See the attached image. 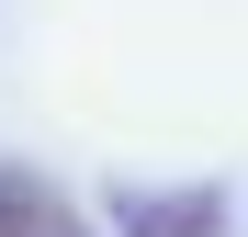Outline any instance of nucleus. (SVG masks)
<instances>
[{"label":"nucleus","instance_id":"nucleus-1","mask_svg":"<svg viewBox=\"0 0 248 237\" xmlns=\"http://www.w3.org/2000/svg\"><path fill=\"white\" fill-rule=\"evenodd\" d=\"M0 237H91V226H79V204H68L57 181L0 170Z\"/></svg>","mask_w":248,"mask_h":237},{"label":"nucleus","instance_id":"nucleus-2","mask_svg":"<svg viewBox=\"0 0 248 237\" xmlns=\"http://www.w3.org/2000/svg\"><path fill=\"white\" fill-rule=\"evenodd\" d=\"M226 215H215V192H170V204H158V192H136V204H124V237H215Z\"/></svg>","mask_w":248,"mask_h":237}]
</instances>
